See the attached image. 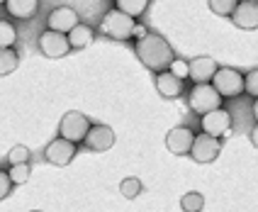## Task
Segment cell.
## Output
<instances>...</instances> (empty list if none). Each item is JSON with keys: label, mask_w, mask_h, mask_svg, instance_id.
<instances>
[{"label": "cell", "mask_w": 258, "mask_h": 212, "mask_svg": "<svg viewBox=\"0 0 258 212\" xmlns=\"http://www.w3.org/2000/svg\"><path fill=\"white\" fill-rule=\"evenodd\" d=\"M134 51H137V57H139V61L149 71H154V73L168 71L173 59H175L173 46L161 34H156V32H149V37H144L142 42L134 44Z\"/></svg>", "instance_id": "obj_1"}, {"label": "cell", "mask_w": 258, "mask_h": 212, "mask_svg": "<svg viewBox=\"0 0 258 212\" xmlns=\"http://www.w3.org/2000/svg\"><path fill=\"white\" fill-rule=\"evenodd\" d=\"M134 27H137V22L127 17L124 13H119V10H107V13L102 15L100 20V32L105 37H110V39H117V42H127L134 37Z\"/></svg>", "instance_id": "obj_2"}, {"label": "cell", "mask_w": 258, "mask_h": 212, "mask_svg": "<svg viewBox=\"0 0 258 212\" xmlns=\"http://www.w3.org/2000/svg\"><path fill=\"white\" fill-rule=\"evenodd\" d=\"M187 105H190V110H192V113H198L202 117V115L212 113V110H219V105H222V95L212 88V83L192 85V88L187 90Z\"/></svg>", "instance_id": "obj_3"}, {"label": "cell", "mask_w": 258, "mask_h": 212, "mask_svg": "<svg viewBox=\"0 0 258 212\" xmlns=\"http://www.w3.org/2000/svg\"><path fill=\"white\" fill-rule=\"evenodd\" d=\"M90 127H93V122L88 120L86 115L78 113V110H71V113L63 115L61 122H58V137L66 141H73V144H81V141H86Z\"/></svg>", "instance_id": "obj_4"}, {"label": "cell", "mask_w": 258, "mask_h": 212, "mask_svg": "<svg viewBox=\"0 0 258 212\" xmlns=\"http://www.w3.org/2000/svg\"><path fill=\"white\" fill-rule=\"evenodd\" d=\"M212 88H215L222 98H236V95L244 93V88H246L244 73L231 69V66H222V69L215 73V78H212Z\"/></svg>", "instance_id": "obj_5"}, {"label": "cell", "mask_w": 258, "mask_h": 212, "mask_svg": "<svg viewBox=\"0 0 258 212\" xmlns=\"http://www.w3.org/2000/svg\"><path fill=\"white\" fill-rule=\"evenodd\" d=\"M76 154H78V144L61 139V137L51 139L46 144V149H44V158L49 164H54V166H69L76 158Z\"/></svg>", "instance_id": "obj_6"}, {"label": "cell", "mask_w": 258, "mask_h": 212, "mask_svg": "<svg viewBox=\"0 0 258 212\" xmlns=\"http://www.w3.org/2000/svg\"><path fill=\"white\" fill-rule=\"evenodd\" d=\"M222 151V141L217 137H210V134H195V141H192V149H190V156L195 164H212Z\"/></svg>", "instance_id": "obj_7"}, {"label": "cell", "mask_w": 258, "mask_h": 212, "mask_svg": "<svg viewBox=\"0 0 258 212\" xmlns=\"http://www.w3.org/2000/svg\"><path fill=\"white\" fill-rule=\"evenodd\" d=\"M39 51L46 59H61L71 51V44H69V34H58L46 29L39 34Z\"/></svg>", "instance_id": "obj_8"}, {"label": "cell", "mask_w": 258, "mask_h": 212, "mask_svg": "<svg viewBox=\"0 0 258 212\" xmlns=\"http://www.w3.org/2000/svg\"><path fill=\"white\" fill-rule=\"evenodd\" d=\"M78 25H81L78 22V13L73 8H69V5H58L46 17V27L51 29V32H58V34H69Z\"/></svg>", "instance_id": "obj_9"}, {"label": "cell", "mask_w": 258, "mask_h": 212, "mask_svg": "<svg viewBox=\"0 0 258 212\" xmlns=\"http://www.w3.org/2000/svg\"><path fill=\"white\" fill-rule=\"evenodd\" d=\"M200 127H202V134H210V137H222V134H227L231 129V115L224 110V108H219V110H212V113L202 115L200 117Z\"/></svg>", "instance_id": "obj_10"}, {"label": "cell", "mask_w": 258, "mask_h": 212, "mask_svg": "<svg viewBox=\"0 0 258 212\" xmlns=\"http://www.w3.org/2000/svg\"><path fill=\"white\" fill-rule=\"evenodd\" d=\"M192 141H195V132L190 127H173L166 134V146L168 151L175 156H185L192 149Z\"/></svg>", "instance_id": "obj_11"}, {"label": "cell", "mask_w": 258, "mask_h": 212, "mask_svg": "<svg viewBox=\"0 0 258 212\" xmlns=\"http://www.w3.org/2000/svg\"><path fill=\"white\" fill-rule=\"evenodd\" d=\"M231 22L239 29H258V0H239Z\"/></svg>", "instance_id": "obj_12"}, {"label": "cell", "mask_w": 258, "mask_h": 212, "mask_svg": "<svg viewBox=\"0 0 258 212\" xmlns=\"http://www.w3.org/2000/svg\"><path fill=\"white\" fill-rule=\"evenodd\" d=\"M86 146L90 151H110L115 146V132L107 125H93L86 137Z\"/></svg>", "instance_id": "obj_13"}, {"label": "cell", "mask_w": 258, "mask_h": 212, "mask_svg": "<svg viewBox=\"0 0 258 212\" xmlns=\"http://www.w3.org/2000/svg\"><path fill=\"white\" fill-rule=\"evenodd\" d=\"M217 71H219V66H217V61L212 57H195L190 61V81L195 85L212 83Z\"/></svg>", "instance_id": "obj_14"}, {"label": "cell", "mask_w": 258, "mask_h": 212, "mask_svg": "<svg viewBox=\"0 0 258 212\" xmlns=\"http://www.w3.org/2000/svg\"><path fill=\"white\" fill-rule=\"evenodd\" d=\"M156 90L161 93V98L173 100L183 93V81L175 78L171 71H163V73H156Z\"/></svg>", "instance_id": "obj_15"}, {"label": "cell", "mask_w": 258, "mask_h": 212, "mask_svg": "<svg viewBox=\"0 0 258 212\" xmlns=\"http://www.w3.org/2000/svg\"><path fill=\"white\" fill-rule=\"evenodd\" d=\"M5 10L10 17L29 20L39 13V0H5Z\"/></svg>", "instance_id": "obj_16"}, {"label": "cell", "mask_w": 258, "mask_h": 212, "mask_svg": "<svg viewBox=\"0 0 258 212\" xmlns=\"http://www.w3.org/2000/svg\"><path fill=\"white\" fill-rule=\"evenodd\" d=\"M93 42H95V29L90 27V25H78L76 29L69 32L71 49H86V46H90Z\"/></svg>", "instance_id": "obj_17"}, {"label": "cell", "mask_w": 258, "mask_h": 212, "mask_svg": "<svg viewBox=\"0 0 258 212\" xmlns=\"http://www.w3.org/2000/svg\"><path fill=\"white\" fill-rule=\"evenodd\" d=\"M146 8H149V0H117L115 3V10L124 13L127 17H132V20L142 17V15L146 13Z\"/></svg>", "instance_id": "obj_18"}, {"label": "cell", "mask_w": 258, "mask_h": 212, "mask_svg": "<svg viewBox=\"0 0 258 212\" xmlns=\"http://www.w3.org/2000/svg\"><path fill=\"white\" fill-rule=\"evenodd\" d=\"M20 66L17 49H0V76H10Z\"/></svg>", "instance_id": "obj_19"}, {"label": "cell", "mask_w": 258, "mask_h": 212, "mask_svg": "<svg viewBox=\"0 0 258 212\" xmlns=\"http://www.w3.org/2000/svg\"><path fill=\"white\" fill-rule=\"evenodd\" d=\"M17 42V27L10 20H0V49H13Z\"/></svg>", "instance_id": "obj_20"}, {"label": "cell", "mask_w": 258, "mask_h": 212, "mask_svg": "<svg viewBox=\"0 0 258 212\" xmlns=\"http://www.w3.org/2000/svg\"><path fill=\"white\" fill-rule=\"evenodd\" d=\"M142 190H144V183L139 178H134V176H129V178H124V181L119 183V193H122V198H127V200L139 198Z\"/></svg>", "instance_id": "obj_21"}, {"label": "cell", "mask_w": 258, "mask_h": 212, "mask_svg": "<svg viewBox=\"0 0 258 212\" xmlns=\"http://www.w3.org/2000/svg\"><path fill=\"white\" fill-rule=\"evenodd\" d=\"M32 158V151H29L25 144H15L13 149L8 151V164L10 166H22V164H29Z\"/></svg>", "instance_id": "obj_22"}, {"label": "cell", "mask_w": 258, "mask_h": 212, "mask_svg": "<svg viewBox=\"0 0 258 212\" xmlns=\"http://www.w3.org/2000/svg\"><path fill=\"white\" fill-rule=\"evenodd\" d=\"M180 207L183 212H202L205 207V195L202 193H185L180 198Z\"/></svg>", "instance_id": "obj_23"}, {"label": "cell", "mask_w": 258, "mask_h": 212, "mask_svg": "<svg viewBox=\"0 0 258 212\" xmlns=\"http://www.w3.org/2000/svg\"><path fill=\"white\" fill-rule=\"evenodd\" d=\"M236 5H239V0H210V10L215 15H224V17H231Z\"/></svg>", "instance_id": "obj_24"}, {"label": "cell", "mask_w": 258, "mask_h": 212, "mask_svg": "<svg viewBox=\"0 0 258 212\" xmlns=\"http://www.w3.org/2000/svg\"><path fill=\"white\" fill-rule=\"evenodd\" d=\"M29 173H32L29 164H22V166H10V171H8V176H10V181H13L15 185L27 183V181H29Z\"/></svg>", "instance_id": "obj_25"}, {"label": "cell", "mask_w": 258, "mask_h": 212, "mask_svg": "<svg viewBox=\"0 0 258 212\" xmlns=\"http://www.w3.org/2000/svg\"><path fill=\"white\" fill-rule=\"evenodd\" d=\"M175 76V78H180V81H185V78H190V61H185V59H173L171 69H168Z\"/></svg>", "instance_id": "obj_26"}, {"label": "cell", "mask_w": 258, "mask_h": 212, "mask_svg": "<svg viewBox=\"0 0 258 212\" xmlns=\"http://www.w3.org/2000/svg\"><path fill=\"white\" fill-rule=\"evenodd\" d=\"M244 83H246L244 93H248L251 98L258 100V69H253V71H248V73H246V76H244Z\"/></svg>", "instance_id": "obj_27"}, {"label": "cell", "mask_w": 258, "mask_h": 212, "mask_svg": "<svg viewBox=\"0 0 258 212\" xmlns=\"http://www.w3.org/2000/svg\"><path fill=\"white\" fill-rule=\"evenodd\" d=\"M13 181H10V176H8V171L0 169V200H5L10 195V190H13Z\"/></svg>", "instance_id": "obj_28"}, {"label": "cell", "mask_w": 258, "mask_h": 212, "mask_svg": "<svg viewBox=\"0 0 258 212\" xmlns=\"http://www.w3.org/2000/svg\"><path fill=\"white\" fill-rule=\"evenodd\" d=\"M144 37H149V29L144 27L142 22H137V27H134V37H132V39H137V42H142Z\"/></svg>", "instance_id": "obj_29"}, {"label": "cell", "mask_w": 258, "mask_h": 212, "mask_svg": "<svg viewBox=\"0 0 258 212\" xmlns=\"http://www.w3.org/2000/svg\"><path fill=\"white\" fill-rule=\"evenodd\" d=\"M248 139H251V144H253V146L258 149V125L251 129V132H248Z\"/></svg>", "instance_id": "obj_30"}, {"label": "cell", "mask_w": 258, "mask_h": 212, "mask_svg": "<svg viewBox=\"0 0 258 212\" xmlns=\"http://www.w3.org/2000/svg\"><path fill=\"white\" fill-rule=\"evenodd\" d=\"M253 117H256V122H258V100L253 102Z\"/></svg>", "instance_id": "obj_31"}, {"label": "cell", "mask_w": 258, "mask_h": 212, "mask_svg": "<svg viewBox=\"0 0 258 212\" xmlns=\"http://www.w3.org/2000/svg\"><path fill=\"white\" fill-rule=\"evenodd\" d=\"M32 212H42V210H32Z\"/></svg>", "instance_id": "obj_32"}]
</instances>
